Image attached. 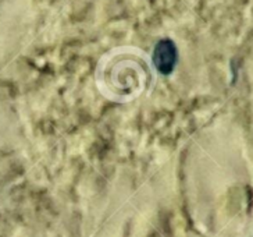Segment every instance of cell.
Masks as SVG:
<instances>
[{"label":"cell","instance_id":"1","mask_svg":"<svg viewBox=\"0 0 253 237\" xmlns=\"http://www.w3.org/2000/svg\"><path fill=\"white\" fill-rule=\"evenodd\" d=\"M175 46L172 44L171 39H162L159 41L155 49V60L156 64L162 70H170L175 61Z\"/></svg>","mask_w":253,"mask_h":237}]
</instances>
